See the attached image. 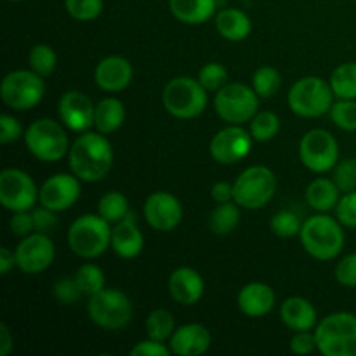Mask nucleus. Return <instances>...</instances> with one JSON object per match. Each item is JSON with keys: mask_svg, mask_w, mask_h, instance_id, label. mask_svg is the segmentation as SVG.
I'll return each instance as SVG.
<instances>
[{"mask_svg": "<svg viewBox=\"0 0 356 356\" xmlns=\"http://www.w3.org/2000/svg\"><path fill=\"white\" fill-rule=\"evenodd\" d=\"M10 2H21V0H10Z\"/></svg>", "mask_w": 356, "mask_h": 356, "instance_id": "53", "label": "nucleus"}, {"mask_svg": "<svg viewBox=\"0 0 356 356\" xmlns=\"http://www.w3.org/2000/svg\"><path fill=\"white\" fill-rule=\"evenodd\" d=\"M216 28L229 42L245 40L252 30L249 16L238 9H225L216 16Z\"/></svg>", "mask_w": 356, "mask_h": 356, "instance_id": "26", "label": "nucleus"}, {"mask_svg": "<svg viewBox=\"0 0 356 356\" xmlns=\"http://www.w3.org/2000/svg\"><path fill=\"white\" fill-rule=\"evenodd\" d=\"M277 177L268 167L254 165L243 170L233 184V200L243 209H261L273 198Z\"/></svg>", "mask_w": 356, "mask_h": 356, "instance_id": "7", "label": "nucleus"}, {"mask_svg": "<svg viewBox=\"0 0 356 356\" xmlns=\"http://www.w3.org/2000/svg\"><path fill=\"white\" fill-rule=\"evenodd\" d=\"M240 205L235 200L219 204L209 218V228L216 235H228L240 221Z\"/></svg>", "mask_w": 356, "mask_h": 356, "instance_id": "29", "label": "nucleus"}, {"mask_svg": "<svg viewBox=\"0 0 356 356\" xmlns=\"http://www.w3.org/2000/svg\"><path fill=\"white\" fill-rule=\"evenodd\" d=\"M330 87L339 99H356V63H344L334 70Z\"/></svg>", "mask_w": 356, "mask_h": 356, "instance_id": "30", "label": "nucleus"}, {"mask_svg": "<svg viewBox=\"0 0 356 356\" xmlns=\"http://www.w3.org/2000/svg\"><path fill=\"white\" fill-rule=\"evenodd\" d=\"M145 218L156 232H170L183 219V207L174 195L156 191L149 195L145 204Z\"/></svg>", "mask_w": 356, "mask_h": 356, "instance_id": "17", "label": "nucleus"}, {"mask_svg": "<svg viewBox=\"0 0 356 356\" xmlns=\"http://www.w3.org/2000/svg\"><path fill=\"white\" fill-rule=\"evenodd\" d=\"M28 149L42 162H58L68 153V136L51 118L35 120L24 134Z\"/></svg>", "mask_w": 356, "mask_h": 356, "instance_id": "9", "label": "nucleus"}, {"mask_svg": "<svg viewBox=\"0 0 356 356\" xmlns=\"http://www.w3.org/2000/svg\"><path fill=\"white\" fill-rule=\"evenodd\" d=\"M14 264H16V252H10L7 247H2L0 249V271H2V275L9 273Z\"/></svg>", "mask_w": 356, "mask_h": 356, "instance_id": "52", "label": "nucleus"}, {"mask_svg": "<svg viewBox=\"0 0 356 356\" xmlns=\"http://www.w3.org/2000/svg\"><path fill=\"white\" fill-rule=\"evenodd\" d=\"M174 17L186 24H202L211 19L218 0H169Z\"/></svg>", "mask_w": 356, "mask_h": 356, "instance_id": "25", "label": "nucleus"}, {"mask_svg": "<svg viewBox=\"0 0 356 356\" xmlns=\"http://www.w3.org/2000/svg\"><path fill=\"white\" fill-rule=\"evenodd\" d=\"M21 134H23V129H21V124L16 118L10 117V115L0 117V141L3 145L16 141Z\"/></svg>", "mask_w": 356, "mask_h": 356, "instance_id": "46", "label": "nucleus"}, {"mask_svg": "<svg viewBox=\"0 0 356 356\" xmlns=\"http://www.w3.org/2000/svg\"><path fill=\"white\" fill-rule=\"evenodd\" d=\"M301 221L298 216L291 211H280L271 219V232L282 238H292L301 233Z\"/></svg>", "mask_w": 356, "mask_h": 356, "instance_id": "38", "label": "nucleus"}, {"mask_svg": "<svg viewBox=\"0 0 356 356\" xmlns=\"http://www.w3.org/2000/svg\"><path fill=\"white\" fill-rule=\"evenodd\" d=\"M336 278L344 287H356V252L343 257L337 263Z\"/></svg>", "mask_w": 356, "mask_h": 356, "instance_id": "43", "label": "nucleus"}, {"mask_svg": "<svg viewBox=\"0 0 356 356\" xmlns=\"http://www.w3.org/2000/svg\"><path fill=\"white\" fill-rule=\"evenodd\" d=\"M37 198V186L26 172L19 169H6L0 174V204L7 211H30Z\"/></svg>", "mask_w": 356, "mask_h": 356, "instance_id": "13", "label": "nucleus"}, {"mask_svg": "<svg viewBox=\"0 0 356 356\" xmlns=\"http://www.w3.org/2000/svg\"><path fill=\"white\" fill-rule=\"evenodd\" d=\"M70 169L79 179L94 183L106 176L113 167V148L104 136L87 132L70 148Z\"/></svg>", "mask_w": 356, "mask_h": 356, "instance_id": "1", "label": "nucleus"}, {"mask_svg": "<svg viewBox=\"0 0 356 356\" xmlns=\"http://www.w3.org/2000/svg\"><path fill=\"white\" fill-rule=\"evenodd\" d=\"M44 80L40 75L28 70H16V72L7 73L2 80V94L3 103L13 110H30L37 106L44 97Z\"/></svg>", "mask_w": 356, "mask_h": 356, "instance_id": "11", "label": "nucleus"}, {"mask_svg": "<svg viewBox=\"0 0 356 356\" xmlns=\"http://www.w3.org/2000/svg\"><path fill=\"white\" fill-rule=\"evenodd\" d=\"M238 306L243 315L250 318H261L268 315L275 306V292L263 282H252L242 287L238 294Z\"/></svg>", "mask_w": 356, "mask_h": 356, "instance_id": "22", "label": "nucleus"}, {"mask_svg": "<svg viewBox=\"0 0 356 356\" xmlns=\"http://www.w3.org/2000/svg\"><path fill=\"white\" fill-rule=\"evenodd\" d=\"M170 350L163 343L155 339L138 343L131 350V356H169Z\"/></svg>", "mask_w": 356, "mask_h": 356, "instance_id": "47", "label": "nucleus"}, {"mask_svg": "<svg viewBox=\"0 0 356 356\" xmlns=\"http://www.w3.org/2000/svg\"><path fill=\"white\" fill-rule=\"evenodd\" d=\"M280 73H278V70L271 68V66H263V68H259L254 73L252 79L254 90H256L259 97L273 96L278 90V87H280Z\"/></svg>", "mask_w": 356, "mask_h": 356, "instance_id": "36", "label": "nucleus"}, {"mask_svg": "<svg viewBox=\"0 0 356 356\" xmlns=\"http://www.w3.org/2000/svg\"><path fill=\"white\" fill-rule=\"evenodd\" d=\"M212 198H214L218 204H225V202L233 200V186L229 183H216L212 186Z\"/></svg>", "mask_w": 356, "mask_h": 356, "instance_id": "50", "label": "nucleus"}, {"mask_svg": "<svg viewBox=\"0 0 356 356\" xmlns=\"http://www.w3.org/2000/svg\"><path fill=\"white\" fill-rule=\"evenodd\" d=\"M111 243L110 222L101 216L86 214L73 221L68 232V245L76 256L92 259L101 256Z\"/></svg>", "mask_w": 356, "mask_h": 356, "instance_id": "4", "label": "nucleus"}, {"mask_svg": "<svg viewBox=\"0 0 356 356\" xmlns=\"http://www.w3.org/2000/svg\"><path fill=\"white\" fill-rule=\"evenodd\" d=\"M337 219L348 228H356V190L344 195L336 207Z\"/></svg>", "mask_w": 356, "mask_h": 356, "instance_id": "42", "label": "nucleus"}, {"mask_svg": "<svg viewBox=\"0 0 356 356\" xmlns=\"http://www.w3.org/2000/svg\"><path fill=\"white\" fill-rule=\"evenodd\" d=\"M282 320L289 329L294 332L301 330H312L316 327V312L309 301L305 298H289L285 299L280 308Z\"/></svg>", "mask_w": 356, "mask_h": 356, "instance_id": "24", "label": "nucleus"}, {"mask_svg": "<svg viewBox=\"0 0 356 356\" xmlns=\"http://www.w3.org/2000/svg\"><path fill=\"white\" fill-rule=\"evenodd\" d=\"M165 110L177 118H195L207 106V90L198 80L177 76L165 86L162 94Z\"/></svg>", "mask_w": 356, "mask_h": 356, "instance_id": "5", "label": "nucleus"}, {"mask_svg": "<svg viewBox=\"0 0 356 356\" xmlns=\"http://www.w3.org/2000/svg\"><path fill=\"white\" fill-rule=\"evenodd\" d=\"M75 282L79 285L80 292L87 294L90 298L96 292L103 291L104 289V275L103 270L96 264H83L79 268L75 275Z\"/></svg>", "mask_w": 356, "mask_h": 356, "instance_id": "33", "label": "nucleus"}, {"mask_svg": "<svg viewBox=\"0 0 356 356\" xmlns=\"http://www.w3.org/2000/svg\"><path fill=\"white\" fill-rule=\"evenodd\" d=\"M257 92L243 83H226L218 90L214 99L216 111L225 122L240 125L250 122L257 113Z\"/></svg>", "mask_w": 356, "mask_h": 356, "instance_id": "10", "label": "nucleus"}, {"mask_svg": "<svg viewBox=\"0 0 356 356\" xmlns=\"http://www.w3.org/2000/svg\"><path fill=\"white\" fill-rule=\"evenodd\" d=\"M97 212L108 222H120L129 214V202L120 191H110L97 204Z\"/></svg>", "mask_w": 356, "mask_h": 356, "instance_id": "32", "label": "nucleus"}, {"mask_svg": "<svg viewBox=\"0 0 356 356\" xmlns=\"http://www.w3.org/2000/svg\"><path fill=\"white\" fill-rule=\"evenodd\" d=\"M169 291L174 301L179 305H195L204 296V280L193 268H177L169 278Z\"/></svg>", "mask_w": 356, "mask_h": 356, "instance_id": "21", "label": "nucleus"}, {"mask_svg": "<svg viewBox=\"0 0 356 356\" xmlns=\"http://www.w3.org/2000/svg\"><path fill=\"white\" fill-rule=\"evenodd\" d=\"M125 120V108L120 99L106 97L96 106L94 113V125L101 134H111L122 127Z\"/></svg>", "mask_w": 356, "mask_h": 356, "instance_id": "28", "label": "nucleus"}, {"mask_svg": "<svg viewBox=\"0 0 356 356\" xmlns=\"http://www.w3.org/2000/svg\"><path fill=\"white\" fill-rule=\"evenodd\" d=\"M9 228L16 236L31 235V232H35L33 214H28V211L14 212L9 221Z\"/></svg>", "mask_w": 356, "mask_h": 356, "instance_id": "44", "label": "nucleus"}, {"mask_svg": "<svg viewBox=\"0 0 356 356\" xmlns=\"http://www.w3.org/2000/svg\"><path fill=\"white\" fill-rule=\"evenodd\" d=\"M299 236L306 252L318 261L334 259L344 247L343 228L336 219L325 214L306 219Z\"/></svg>", "mask_w": 356, "mask_h": 356, "instance_id": "2", "label": "nucleus"}, {"mask_svg": "<svg viewBox=\"0 0 356 356\" xmlns=\"http://www.w3.org/2000/svg\"><path fill=\"white\" fill-rule=\"evenodd\" d=\"M143 233L139 232L136 219L132 214H127L120 222H117L111 229V247L115 252L124 259H134L143 250Z\"/></svg>", "mask_w": 356, "mask_h": 356, "instance_id": "23", "label": "nucleus"}, {"mask_svg": "<svg viewBox=\"0 0 356 356\" xmlns=\"http://www.w3.org/2000/svg\"><path fill=\"white\" fill-rule=\"evenodd\" d=\"M301 162L313 172H327L334 169L339 159L336 138L323 129H313L302 136L299 143Z\"/></svg>", "mask_w": 356, "mask_h": 356, "instance_id": "12", "label": "nucleus"}, {"mask_svg": "<svg viewBox=\"0 0 356 356\" xmlns=\"http://www.w3.org/2000/svg\"><path fill=\"white\" fill-rule=\"evenodd\" d=\"M334 183L337 184L341 191L350 193L356 190V160L348 159L336 165L334 170Z\"/></svg>", "mask_w": 356, "mask_h": 356, "instance_id": "41", "label": "nucleus"}, {"mask_svg": "<svg viewBox=\"0 0 356 356\" xmlns=\"http://www.w3.org/2000/svg\"><path fill=\"white\" fill-rule=\"evenodd\" d=\"M316 348L325 356H356V315L332 313L315 327Z\"/></svg>", "mask_w": 356, "mask_h": 356, "instance_id": "3", "label": "nucleus"}, {"mask_svg": "<svg viewBox=\"0 0 356 356\" xmlns=\"http://www.w3.org/2000/svg\"><path fill=\"white\" fill-rule=\"evenodd\" d=\"M66 13L79 21H92L103 10V0H65Z\"/></svg>", "mask_w": 356, "mask_h": 356, "instance_id": "39", "label": "nucleus"}, {"mask_svg": "<svg viewBox=\"0 0 356 356\" xmlns=\"http://www.w3.org/2000/svg\"><path fill=\"white\" fill-rule=\"evenodd\" d=\"M339 188L334 183V179L318 177L313 181L306 190V200L315 211L327 212L330 209L337 207L339 204Z\"/></svg>", "mask_w": 356, "mask_h": 356, "instance_id": "27", "label": "nucleus"}, {"mask_svg": "<svg viewBox=\"0 0 356 356\" xmlns=\"http://www.w3.org/2000/svg\"><path fill=\"white\" fill-rule=\"evenodd\" d=\"M334 90L318 76H306L296 82L287 94L289 108L299 117H320L332 108Z\"/></svg>", "mask_w": 356, "mask_h": 356, "instance_id": "6", "label": "nucleus"}, {"mask_svg": "<svg viewBox=\"0 0 356 356\" xmlns=\"http://www.w3.org/2000/svg\"><path fill=\"white\" fill-rule=\"evenodd\" d=\"M226 80H228V72L219 63H207L198 73V82L204 86L205 90H219L226 86Z\"/></svg>", "mask_w": 356, "mask_h": 356, "instance_id": "40", "label": "nucleus"}, {"mask_svg": "<svg viewBox=\"0 0 356 356\" xmlns=\"http://www.w3.org/2000/svg\"><path fill=\"white\" fill-rule=\"evenodd\" d=\"M90 320L104 330H118L132 318V305L127 296L115 289H103L90 296L87 305Z\"/></svg>", "mask_w": 356, "mask_h": 356, "instance_id": "8", "label": "nucleus"}, {"mask_svg": "<svg viewBox=\"0 0 356 356\" xmlns=\"http://www.w3.org/2000/svg\"><path fill=\"white\" fill-rule=\"evenodd\" d=\"M316 348V336L315 332L309 330H301L296 332V336L291 339V350L296 355H309Z\"/></svg>", "mask_w": 356, "mask_h": 356, "instance_id": "45", "label": "nucleus"}, {"mask_svg": "<svg viewBox=\"0 0 356 356\" xmlns=\"http://www.w3.org/2000/svg\"><path fill=\"white\" fill-rule=\"evenodd\" d=\"M278 131H280V120L273 111L257 113L250 120V136L256 141H270L278 134Z\"/></svg>", "mask_w": 356, "mask_h": 356, "instance_id": "35", "label": "nucleus"}, {"mask_svg": "<svg viewBox=\"0 0 356 356\" xmlns=\"http://www.w3.org/2000/svg\"><path fill=\"white\" fill-rule=\"evenodd\" d=\"M30 66L31 72H35L37 75L49 76L56 68V63H58V56H56L54 49L51 45L45 44H37L30 51Z\"/></svg>", "mask_w": 356, "mask_h": 356, "instance_id": "34", "label": "nucleus"}, {"mask_svg": "<svg viewBox=\"0 0 356 356\" xmlns=\"http://www.w3.org/2000/svg\"><path fill=\"white\" fill-rule=\"evenodd\" d=\"M174 330H176V322L167 309H155L146 318V332L149 339L163 343L172 336Z\"/></svg>", "mask_w": 356, "mask_h": 356, "instance_id": "31", "label": "nucleus"}, {"mask_svg": "<svg viewBox=\"0 0 356 356\" xmlns=\"http://www.w3.org/2000/svg\"><path fill=\"white\" fill-rule=\"evenodd\" d=\"M96 106L79 90H70L59 101V115L66 127L75 132H83L94 125Z\"/></svg>", "mask_w": 356, "mask_h": 356, "instance_id": "18", "label": "nucleus"}, {"mask_svg": "<svg viewBox=\"0 0 356 356\" xmlns=\"http://www.w3.org/2000/svg\"><path fill=\"white\" fill-rule=\"evenodd\" d=\"M330 117L334 124L343 131H356V101L355 99H341L332 104L330 108Z\"/></svg>", "mask_w": 356, "mask_h": 356, "instance_id": "37", "label": "nucleus"}, {"mask_svg": "<svg viewBox=\"0 0 356 356\" xmlns=\"http://www.w3.org/2000/svg\"><path fill=\"white\" fill-rule=\"evenodd\" d=\"M13 336L6 323H0V356H7L13 350Z\"/></svg>", "mask_w": 356, "mask_h": 356, "instance_id": "51", "label": "nucleus"}, {"mask_svg": "<svg viewBox=\"0 0 356 356\" xmlns=\"http://www.w3.org/2000/svg\"><path fill=\"white\" fill-rule=\"evenodd\" d=\"M33 222H35V232L45 233V235H47V233L58 225L56 211H51V209L42 205V209H37V211L33 212Z\"/></svg>", "mask_w": 356, "mask_h": 356, "instance_id": "48", "label": "nucleus"}, {"mask_svg": "<svg viewBox=\"0 0 356 356\" xmlns=\"http://www.w3.org/2000/svg\"><path fill=\"white\" fill-rule=\"evenodd\" d=\"M211 348V334L200 323H186L170 336V351L179 356H200Z\"/></svg>", "mask_w": 356, "mask_h": 356, "instance_id": "19", "label": "nucleus"}, {"mask_svg": "<svg viewBox=\"0 0 356 356\" xmlns=\"http://www.w3.org/2000/svg\"><path fill=\"white\" fill-rule=\"evenodd\" d=\"M80 197V183L79 177L73 174H56V176L49 177L44 184H42L40 191H38V200L44 207L51 209V211H66L72 207Z\"/></svg>", "mask_w": 356, "mask_h": 356, "instance_id": "16", "label": "nucleus"}, {"mask_svg": "<svg viewBox=\"0 0 356 356\" xmlns=\"http://www.w3.org/2000/svg\"><path fill=\"white\" fill-rule=\"evenodd\" d=\"M54 294H56V298L59 299V301L66 302V305H68V302H75L76 299H79V296L82 294V292H80V289H79V285H76L75 278H73V280H68V278H65V280H61L58 285H56Z\"/></svg>", "mask_w": 356, "mask_h": 356, "instance_id": "49", "label": "nucleus"}, {"mask_svg": "<svg viewBox=\"0 0 356 356\" xmlns=\"http://www.w3.org/2000/svg\"><path fill=\"white\" fill-rule=\"evenodd\" d=\"M54 254V243L45 233H31L17 245L16 264L23 273L37 275L51 266Z\"/></svg>", "mask_w": 356, "mask_h": 356, "instance_id": "14", "label": "nucleus"}, {"mask_svg": "<svg viewBox=\"0 0 356 356\" xmlns=\"http://www.w3.org/2000/svg\"><path fill=\"white\" fill-rule=\"evenodd\" d=\"M252 136L243 131L238 125H232L212 138L211 141V155L214 156L216 162L222 165H232V163L240 162L249 155L252 148Z\"/></svg>", "mask_w": 356, "mask_h": 356, "instance_id": "15", "label": "nucleus"}, {"mask_svg": "<svg viewBox=\"0 0 356 356\" xmlns=\"http://www.w3.org/2000/svg\"><path fill=\"white\" fill-rule=\"evenodd\" d=\"M94 80L97 86L106 92H118L124 90L132 80L131 63L120 56L104 58L94 72Z\"/></svg>", "mask_w": 356, "mask_h": 356, "instance_id": "20", "label": "nucleus"}]
</instances>
